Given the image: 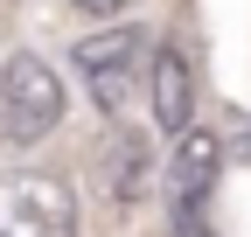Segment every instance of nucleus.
Listing matches in <instances>:
<instances>
[{
    "label": "nucleus",
    "instance_id": "f257e3e1",
    "mask_svg": "<svg viewBox=\"0 0 251 237\" xmlns=\"http://www.w3.org/2000/svg\"><path fill=\"white\" fill-rule=\"evenodd\" d=\"M153 56H161V42H153L140 21L133 28H105V35H84L77 42V77H84L91 105L105 118H119L140 84H153Z\"/></svg>",
    "mask_w": 251,
    "mask_h": 237
},
{
    "label": "nucleus",
    "instance_id": "f03ea898",
    "mask_svg": "<svg viewBox=\"0 0 251 237\" xmlns=\"http://www.w3.org/2000/svg\"><path fill=\"white\" fill-rule=\"evenodd\" d=\"M63 118V84L35 49H14L0 63V140L7 146H35L42 133H56Z\"/></svg>",
    "mask_w": 251,
    "mask_h": 237
},
{
    "label": "nucleus",
    "instance_id": "7ed1b4c3",
    "mask_svg": "<svg viewBox=\"0 0 251 237\" xmlns=\"http://www.w3.org/2000/svg\"><path fill=\"white\" fill-rule=\"evenodd\" d=\"M0 237H77V195L56 174H7L0 182Z\"/></svg>",
    "mask_w": 251,
    "mask_h": 237
},
{
    "label": "nucleus",
    "instance_id": "20e7f679",
    "mask_svg": "<svg viewBox=\"0 0 251 237\" xmlns=\"http://www.w3.org/2000/svg\"><path fill=\"white\" fill-rule=\"evenodd\" d=\"M216 167H224V140L216 133H181L175 161H168V202H175V230H202V202L216 189Z\"/></svg>",
    "mask_w": 251,
    "mask_h": 237
},
{
    "label": "nucleus",
    "instance_id": "39448f33",
    "mask_svg": "<svg viewBox=\"0 0 251 237\" xmlns=\"http://www.w3.org/2000/svg\"><path fill=\"white\" fill-rule=\"evenodd\" d=\"M153 118L181 140V133H196V77H188V56L181 49H161L153 56Z\"/></svg>",
    "mask_w": 251,
    "mask_h": 237
},
{
    "label": "nucleus",
    "instance_id": "423d86ee",
    "mask_svg": "<svg viewBox=\"0 0 251 237\" xmlns=\"http://www.w3.org/2000/svg\"><path fill=\"white\" fill-rule=\"evenodd\" d=\"M140 182H147V140L126 133V140H112V202H133Z\"/></svg>",
    "mask_w": 251,
    "mask_h": 237
},
{
    "label": "nucleus",
    "instance_id": "0eeeda50",
    "mask_svg": "<svg viewBox=\"0 0 251 237\" xmlns=\"http://www.w3.org/2000/svg\"><path fill=\"white\" fill-rule=\"evenodd\" d=\"M119 7H126V0H77V14H91V21H112Z\"/></svg>",
    "mask_w": 251,
    "mask_h": 237
},
{
    "label": "nucleus",
    "instance_id": "6e6552de",
    "mask_svg": "<svg viewBox=\"0 0 251 237\" xmlns=\"http://www.w3.org/2000/svg\"><path fill=\"white\" fill-rule=\"evenodd\" d=\"M196 237H209V230H196Z\"/></svg>",
    "mask_w": 251,
    "mask_h": 237
}]
</instances>
